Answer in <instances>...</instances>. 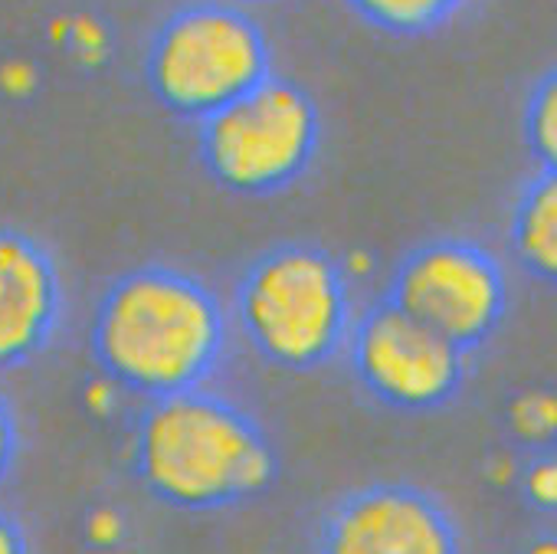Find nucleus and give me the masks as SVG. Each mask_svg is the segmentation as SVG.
<instances>
[{
	"instance_id": "12",
	"label": "nucleus",
	"mask_w": 557,
	"mask_h": 554,
	"mask_svg": "<svg viewBox=\"0 0 557 554\" xmlns=\"http://www.w3.org/2000/svg\"><path fill=\"white\" fill-rule=\"evenodd\" d=\"M521 138L537 171L557 174V63L544 70L524 96Z\"/></svg>"
},
{
	"instance_id": "14",
	"label": "nucleus",
	"mask_w": 557,
	"mask_h": 554,
	"mask_svg": "<svg viewBox=\"0 0 557 554\" xmlns=\"http://www.w3.org/2000/svg\"><path fill=\"white\" fill-rule=\"evenodd\" d=\"M524 492L528 498L544 508V512H557V456H544L537 459L528 476H524Z\"/></svg>"
},
{
	"instance_id": "5",
	"label": "nucleus",
	"mask_w": 557,
	"mask_h": 554,
	"mask_svg": "<svg viewBox=\"0 0 557 554\" xmlns=\"http://www.w3.org/2000/svg\"><path fill=\"white\" fill-rule=\"evenodd\" d=\"M194 128L203 174L236 197H275L296 187L322 148L319 102L275 73Z\"/></svg>"
},
{
	"instance_id": "10",
	"label": "nucleus",
	"mask_w": 557,
	"mask_h": 554,
	"mask_svg": "<svg viewBox=\"0 0 557 554\" xmlns=\"http://www.w3.org/2000/svg\"><path fill=\"white\" fill-rule=\"evenodd\" d=\"M508 253L531 280L557 290V174L534 171L508 210Z\"/></svg>"
},
{
	"instance_id": "15",
	"label": "nucleus",
	"mask_w": 557,
	"mask_h": 554,
	"mask_svg": "<svg viewBox=\"0 0 557 554\" xmlns=\"http://www.w3.org/2000/svg\"><path fill=\"white\" fill-rule=\"evenodd\" d=\"M0 554H34L24 521L0 505Z\"/></svg>"
},
{
	"instance_id": "13",
	"label": "nucleus",
	"mask_w": 557,
	"mask_h": 554,
	"mask_svg": "<svg viewBox=\"0 0 557 554\" xmlns=\"http://www.w3.org/2000/svg\"><path fill=\"white\" fill-rule=\"evenodd\" d=\"M21 459V420L14 410V401L0 391V485L11 479Z\"/></svg>"
},
{
	"instance_id": "11",
	"label": "nucleus",
	"mask_w": 557,
	"mask_h": 554,
	"mask_svg": "<svg viewBox=\"0 0 557 554\" xmlns=\"http://www.w3.org/2000/svg\"><path fill=\"white\" fill-rule=\"evenodd\" d=\"M342 4L368 27L413 40L453 24L472 0H342Z\"/></svg>"
},
{
	"instance_id": "1",
	"label": "nucleus",
	"mask_w": 557,
	"mask_h": 554,
	"mask_svg": "<svg viewBox=\"0 0 557 554\" xmlns=\"http://www.w3.org/2000/svg\"><path fill=\"white\" fill-rule=\"evenodd\" d=\"M230 306L194 272L135 266L106 286L89 322V355L106 381L141 401L210 387L230 355Z\"/></svg>"
},
{
	"instance_id": "8",
	"label": "nucleus",
	"mask_w": 557,
	"mask_h": 554,
	"mask_svg": "<svg viewBox=\"0 0 557 554\" xmlns=\"http://www.w3.org/2000/svg\"><path fill=\"white\" fill-rule=\"evenodd\" d=\"M312 554H462L449 508L410 482H368L335 495L312 521Z\"/></svg>"
},
{
	"instance_id": "6",
	"label": "nucleus",
	"mask_w": 557,
	"mask_h": 554,
	"mask_svg": "<svg viewBox=\"0 0 557 554\" xmlns=\"http://www.w3.org/2000/svg\"><path fill=\"white\" fill-rule=\"evenodd\" d=\"M384 299L472 355L502 329L511 293L505 266L488 246L469 236H433L400 256Z\"/></svg>"
},
{
	"instance_id": "16",
	"label": "nucleus",
	"mask_w": 557,
	"mask_h": 554,
	"mask_svg": "<svg viewBox=\"0 0 557 554\" xmlns=\"http://www.w3.org/2000/svg\"><path fill=\"white\" fill-rule=\"evenodd\" d=\"M528 554H557V538H541L537 544L528 547Z\"/></svg>"
},
{
	"instance_id": "4",
	"label": "nucleus",
	"mask_w": 557,
	"mask_h": 554,
	"mask_svg": "<svg viewBox=\"0 0 557 554\" xmlns=\"http://www.w3.org/2000/svg\"><path fill=\"white\" fill-rule=\"evenodd\" d=\"M262 24L230 0H184L151 30L141 79L177 122L200 125L272 76Z\"/></svg>"
},
{
	"instance_id": "7",
	"label": "nucleus",
	"mask_w": 557,
	"mask_h": 554,
	"mask_svg": "<svg viewBox=\"0 0 557 554\" xmlns=\"http://www.w3.org/2000/svg\"><path fill=\"white\" fill-rule=\"evenodd\" d=\"M355 384L397 414H433L449 407L466 384L469 355L423 329L384 296L358 312L348 345Z\"/></svg>"
},
{
	"instance_id": "9",
	"label": "nucleus",
	"mask_w": 557,
	"mask_h": 554,
	"mask_svg": "<svg viewBox=\"0 0 557 554\" xmlns=\"http://www.w3.org/2000/svg\"><path fill=\"white\" fill-rule=\"evenodd\" d=\"M63 316L66 286L50 246L0 226V374L34 365L57 342Z\"/></svg>"
},
{
	"instance_id": "3",
	"label": "nucleus",
	"mask_w": 557,
	"mask_h": 554,
	"mask_svg": "<svg viewBox=\"0 0 557 554\" xmlns=\"http://www.w3.org/2000/svg\"><path fill=\"white\" fill-rule=\"evenodd\" d=\"M355 319L345 262L312 239L272 243L236 275L230 322L246 348L275 371L329 368L345 355Z\"/></svg>"
},
{
	"instance_id": "2",
	"label": "nucleus",
	"mask_w": 557,
	"mask_h": 554,
	"mask_svg": "<svg viewBox=\"0 0 557 554\" xmlns=\"http://www.w3.org/2000/svg\"><path fill=\"white\" fill-rule=\"evenodd\" d=\"M132 469L154 502L207 515L265 495L278 482L283 459L243 404L197 387L145 401L132 430Z\"/></svg>"
},
{
	"instance_id": "17",
	"label": "nucleus",
	"mask_w": 557,
	"mask_h": 554,
	"mask_svg": "<svg viewBox=\"0 0 557 554\" xmlns=\"http://www.w3.org/2000/svg\"><path fill=\"white\" fill-rule=\"evenodd\" d=\"M230 4H239V8H249V4H269V0H230Z\"/></svg>"
}]
</instances>
